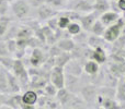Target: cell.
<instances>
[{"label":"cell","instance_id":"7dc6e473","mask_svg":"<svg viewBox=\"0 0 125 109\" xmlns=\"http://www.w3.org/2000/svg\"><path fill=\"white\" fill-rule=\"evenodd\" d=\"M0 109H13V108L9 107V106H7V105H2V106H0Z\"/></svg>","mask_w":125,"mask_h":109},{"label":"cell","instance_id":"8d00e7d4","mask_svg":"<svg viewBox=\"0 0 125 109\" xmlns=\"http://www.w3.org/2000/svg\"><path fill=\"white\" fill-rule=\"evenodd\" d=\"M58 21H57V24H58V27L62 28V30H66L67 26H68V24L70 23V20L68 19L67 17H65V15H62L58 13Z\"/></svg>","mask_w":125,"mask_h":109},{"label":"cell","instance_id":"277c9868","mask_svg":"<svg viewBox=\"0 0 125 109\" xmlns=\"http://www.w3.org/2000/svg\"><path fill=\"white\" fill-rule=\"evenodd\" d=\"M48 48H34L31 50L30 54H26L22 58V61L24 62V64L28 62L30 67H34V68H39L41 67L44 62L47 60V58L50 57L47 52Z\"/></svg>","mask_w":125,"mask_h":109},{"label":"cell","instance_id":"d590c367","mask_svg":"<svg viewBox=\"0 0 125 109\" xmlns=\"http://www.w3.org/2000/svg\"><path fill=\"white\" fill-rule=\"evenodd\" d=\"M10 12V2L8 0H0V17L9 15Z\"/></svg>","mask_w":125,"mask_h":109},{"label":"cell","instance_id":"30bf717a","mask_svg":"<svg viewBox=\"0 0 125 109\" xmlns=\"http://www.w3.org/2000/svg\"><path fill=\"white\" fill-rule=\"evenodd\" d=\"M50 82L57 88V90H61V88L64 87V82H65L64 69L55 66L54 68L52 69V71H51Z\"/></svg>","mask_w":125,"mask_h":109},{"label":"cell","instance_id":"74e56055","mask_svg":"<svg viewBox=\"0 0 125 109\" xmlns=\"http://www.w3.org/2000/svg\"><path fill=\"white\" fill-rule=\"evenodd\" d=\"M3 56H11V55L9 54L8 47H7V42L0 37V57H3Z\"/></svg>","mask_w":125,"mask_h":109},{"label":"cell","instance_id":"ac0fdd59","mask_svg":"<svg viewBox=\"0 0 125 109\" xmlns=\"http://www.w3.org/2000/svg\"><path fill=\"white\" fill-rule=\"evenodd\" d=\"M22 104V95L20 94H9L7 97L4 105L9 106V107L13 109H21Z\"/></svg>","mask_w":125,"mask_h":109},{"label":"cell","instance_id":"e575fe53","mask_svg":"<svg viewBox=\"0 0 125 109\" xmlns=\"http://www.w3.org/2000/svg\"><path fill=\"white\" fill-rule=\"evenodd\" d=\"M43 93H44V95H46V96H48V97H55L56 96V93H57V88L55 87L51 82H48L45 85V87L43 88Z\"/></svg>","mask_w":125,"mask_h":109},{"label":"cell","instance_id":"7a4b0ae2","mask_svg":"<svg viewBox=\"0 0 125 109\" xmlns=\"http://www.w3.org/2000/svg\"><path fill=\"white\" fill-rule=\"evenodd\" d=\"M108 72L117 79L125 76V58L119 54H109L108 60L102 64Z\"/></svg>","mask_w":125,"mask_h":109},{"label":"cell","instance_id":"9a60e30c","mask_svg":"<svg viewBox=\"0 0 125 109\" xmlns=\"http://www.w3.org/2000/svg\"><path fill=\"white\" fill-rule=\"evenodd\" d=\"M7 79H8L9 94H19L21 92V85L11 71L7 70Z\"/></svg>","mask_w":125,"mask_h":109},{"label":"cell","instance_id":"ffe728a7","mask_svg":"<svg viewBox=\"0 0 125 109\" xmlns=\"http://www.w3.org/2000/svg\"><path fill=\"white\" fill-rule=\"evenodd\" d=\"M115 98L117 99L119 104H125V79H119L117 85L115 87Z\"/></svg>","mask_w":125,"mask_h":109},{"label":"cell","instance_id":"f1b7e54d","mask_svg":"<svg viewBox=\"0 0 125 109\" xmlns=\"http://www.w3.org/2000/svg\"><path fill=\"white\" fill-rule=\"evenodd\" d=\"M33 35H34V32H33L30 27H28V26L23 25V24L21 23V27H20L19 32H18L15 39H29L30 37H32Z\"/></svg>","mask_w":125,"mask_h":109},{"label":"cell","instance_id":"4316f807","mask_svg":"<svg viewBox=\"0 0 125 109\" xmlns=\"http://www.w3.org/2000/svg\"><path fill=\"white\" fill-rule=\"evenodd\" d=\"M71 60V55L70 52H65L62 51L61 52L57 57H55V66L56 67H59V68H62L67 64V62Z\"/></svg>","mask_w":125,"mask_h":109},{"label":"cell","instance_id":"4fadbf2b","mask_svg":"<svg viewBox=\"0 0 125 109\" xmlns=\"http://www.w3.org/2000/svg\"><path fill=\"white\" fill-rule=\"evenodd\" d=\"M120 17H121V13H117V12H115V11L110 10V11H106V12H104L103 14L100 15L99 20L101 21V23L103 24L104 26L108 27V26H110L111 24L115 23Z\"/></svg>","mask_w":125,"mask_h":109},{"label":"cell","instance_id":"5bb4252c","mask_svg":"<svg viewBox=\"0 0 125 109\" xmlns=\"http://www.w3.org/2000/svg\"><path fill=\"white\" fill-rule=\"evenodd\" d=\"M108 56H109V54L105 49H103V48H101V47L94 48V49H92V52H91L90 59L89 60H93V61H95L97 63H99L100 66H102V64H104L106 62Z\"/></svg>","mask_w":125,"mask_h":109},{"label":"cell","instance_id":"60d3db41","mask_svg":"<svg viewBox=\"0 0 125 109\" xmlns=\"http://www.w3.org/2000/svg\"><path fill=\"white\" fill-rule=\"evenodd\" d=\"M57 21H58V17L56 15V17H52V19L47 20V21H46V25H47L52 31H54V32H55V31L58 28Z\"/></svg>","mask_w":125,"mask_h":109},{"label":"cell","instance_id":"6da1fadb","mask_svg":"<svg viewBox=\"0 0 125 109\" xmlns=\"http://www.w3.org/2000/svg\"><path fill=\"white\" fill-rule=\"evenodd\" d=\"M10 13L14 17V20L19 22L35 17V9H33L26 0H14L11 2Z\"/></svg>","mask_w":125,"mask_h":109},{"label":"cell","instance_id":"8992f818","mask_svg":"<svg viewBox=\"0 0 125 109\" xmlns=\"http://www.w3.org/2000/svg\"><path fill=\"white\" fill-rule=\"evenodd\" d=\"M66 10L75 11L80 14L93 11V0H68Z\"/></svg>","mask_w":125,"mask_h":109},{"label":"cell","instance_id":"d6a6232c","mask_svg":"<svg viewBox=\"0 0 125 109\" xmlns=\"http://www.w3.org/2000/svg\"><path fill=\"white\" fill-rule=\"evenodd\" d=\"M13 61H14V58L12 56H3V57H0V66L3 67L6 70L11 71L13 66Z\"/></svg>","mask_w":125,"mask_h":109},{"label":"cell","instance_id":"681fc988","mask_svg":"<svg viewBox=\"0 0 125 109\" xmlns=\"http://www.w3.org/2000/svg\"><path fill=\"white\" fill-rule=\"evenodd\" d=\"M124 79H125V76H124Z\"/></svg>","mask_w":125,"mask_h":109},{"label":"cell","instance_id":"1f68e13d","mask_svg":"<svg viewBox=\"0 0 125 109\" xmlns=\"http://www.w3.org/2000/svg\"><path fill=\"white\" fill-rule=\"evenodd\" d=\"M101 106L103 109H120V104L114 98H105L101 101Z\"/></svg>","mask_w":125,"mask_h":109},{"label":"cell","instance_id":"52a82bcc","mask_svg":"<svg viewBox=\"0 0 125 109\" xmlns=\"http://www.w3.org/2000/svg\"><path fill=\"white\" fill-rule=\"evenodd\" d=\"M125 24V21L122 17H120L119 20H117L115 23L111 24L110 26H108V27L105 28V32H104L103 34V38L105 39L108 43L112 44L113 42H115L117 39V37L120 36V34H121V31L122 28H123Z\"/></svg>","mask_w":125,"mask_h":109},{"label":"cell","instance_id":"7402d4cb","mask_svg":"<svg viewBox=\"0 0 125 109\" xmlns=\"http://www.w3.org/2000/svg\"><path fill=\"white\" fill-rule=\"evenodd\" d=\"M42 31H43L44 35H45V39H46V46L50 47L53 46L57 43V38L55 36L54 31H52L47 25H42Z\"/></svg>","mask_w":125,"mask_h":109},{"label":"cell","instance_id":"ab89813d","mask_svg":"<svg viewBox=\"0 0 125 109\" xmlns=\"http://www.w3.org/2000/svg\"><path fill=\"white\" fill-rule=\"evenodd\" d=\"M34 36L36 37V38L39 39L44 46H46V39H45V35H44L43 31H42V26L34 31Z\"/></svg>","mask_w":125,"mask_h":109},{"label":"cell","instance_id":"c3c4849f","mask_svg":"<svg viewBox=\"0 0 125 109\" xmlns=\"http://www.w3.org/2000/svg\"><path fill=\"white\" fill-rule=\"evenodd\" d=\"M8 1H9V2H10V3H11V2H13V1H14V0H8Z\"/></svg>","mask_w":125,"mask_h":109},{"label":"cell","instance_id":"f35d334b","mask_svg":"<svg viewBox=\"0 0 125 109\" xmlns=\"http://www.w3.org/2000/svg\"><path fill=\"white\" fill-rule=\"evenodd\" d=\"M6 42H7V47H8L9 54L13 57L15 50H17V42H15V39H8Z\"/></svg>","mask_w":125,"mask_h":109},{"label":"cell","instance_id":"44dd1931","mask_svg":"<svg viewBox=\"0 0 125 109\" xmlns=\"http://www.w3.org/2000/svg\"><path fill=\"white\" fill-rule=\"evenodd\" d=\"M39 99V95L36 94V92L33 90H28L23 93L22 95V103L28 104V105H35L37 103Z\"/></svg>","mask_w":125,"mask_h":109},{"label":"cell","instance_id":"d6986e66","mask_svg":"<svg viewBox=\"0 0 125 109\" xmlns=\"http://www.w3.org/2000/svg\"><path fill=\"white\" fill-rule=\"evenodd\" d=\"M71 96H73V94H71V93H69L65 87H62V88H61V90H57L55 99H56V101L59 103V105L64 107V106H66L67 104L69 103Z\"/></svg>","mask_w":125,"mask_h":109},{"label":"cell","instance_id":"d4e9b609","mask_svg":"<svg viewBox=\"0 0 125 109\" xmlns=\"http://www.w3.org/2000/svg\"><path fill=\"white\" fill-rule=\"evenodd\" d=\"M100 70V64L93 60H88L83 64V72L88 75H93Z\"/></svg>","mask_w":125,"mask_h":109},{"label":"cell","instance_id":"7bdbcfd3","mask_svg":"<svg viewBox=\"0 0 125 109\" xmlns=\"http://www.w3.org/2000/svg\"><path fill=\"white\" fill-rule=\"evenodd\" d=\"M26 1L29 2V4H30L33 9H36V8H39L40 6L45 3L46 0H26Z\"/></svg>","mask_w":125,"mask_h":109},{"label":"cell","instance_id":"2e32d148","mask_svg":"<svg viewBox=\"0 0 125 109\" xmlns=\"http://www.w3.org/2000/svg\"><path fill=\"white\" fill-rule=\"evenodd\" d=\"M20 27H21V22L17 21V20L10 22V24H9V26H8V30H7L6 34H4L3 37H1V38H3L4 41H8V39H15V37H17V34H18V32H19Z\"/></svg>","mask_w":125,"mask_h":109},{"label":"cell","instance_id":"836d02e7","mask_svg":"<svg viewBox=\"0 0 125 109\" xmlns=\"http://www.w3.org/2000/svg\"><path fill=\"white\" fill-rule=\"evenodd\" d=\"M66 30H67V32L71 35V37H73V35H76V34H78L79 32H81L82 28H81V25H80L79 22L71 21L70 23L68 24V26H67Z\"/></svg>","mask_w":125,"mask_h":109},{"label":"cell","instance_id":"e0dca14e","mask_svg":"<svg viewBox=\"0 0 125 109\" xmlns=\"http://www.w3.org/2000/svg\"><path fill=\"white\" fill-rule=\"evenodd\" d=\"M111 10L110 0H93V11L99 15L103 14L104 12Z\"/></svg>","mask_w":125,"mask_h":109},{"label":"cell","instance_id":"ba28073f","mask_svg":"<svg viewBox=\"0 0 125 109\" xmlns=\"http://www.w3.org/2000/svg\"><path fill=\"white\" fill-rule=\"evenodd\" d=\"M83 84L84 83H83L82 76H75V75L65 73L64 87L66 88L69 93L75 94V95H79V92H80V90H81Z\"/></svg>","mask_w":125,"mask_h":109},{"label":"cell","instance_id":"4dcf8cb0","mask_svg":"<svg viewBox=\"0 0 125 109\" xmlns=\"http://www.w3.org/2000/svg\"><path fill=\"white\" fill-rule=\"evenodd\" d=\"M89 33L86 31H81L78 34L73 35L71 38L75 42V45H87V41H88Z\"/></svg>","mask_w":125,"mask_h":109},{"label":"cell","instance_id":"5b68a950","mask_svg":"<svg viewBox=\"0 0 125 109\" xmlns=\"http://www.w3.org/2000/svg\"><path fill=\"white\" fill-rule=\"evenodd\" d=\"M79 96L87 104V106H92V104L97 103L98 96H99V86L92 83H86L82 85L79 92Z\"/></svg>","mask_w":125,"mask_h":109},{"label":"cell","instance_id":"7c38bea8","mask_svg":"<svg viewBox=\"0 0 125 109\" xmlns=\"http://www.w3.org/2000/svg\"><path fill=\"white\" fill-rule=\"evenodd\" d=\"M64 72L67 74L75 75V76H81L83 74V67L78 60L71 59L64 67Z\"/></svg>","mask_w":125,"mask_h":109},{"label":"cell","instance_id":"603a6c76","mask_svg":"<svg viewBox=\"0 0 125 109\" xmlns=\"http://www.w3.org/2000/svg\"><path fill=\"white\" fill-rule=\"evenodd\" d=\"M56 45L62 51L70 52L75 47V42L73 41V38H62L57 41Z\"/></svg>","mask_w":125,"mask_h":109},{"label":"cell","instance_id":"f6af8a7d","mask_svg":"<svg viewBox=\"0 0 125 109\" xmlns=\"http://www.w3.org/2000/svg\"><path fill=\"white\" fill-rule=\"evenodd\" d=\"M8 95H9V94H1V93H0V106L4 105V101H6V99H7V97H8Z\"/></svg>","mask_w":125,"mask_h":109},{"label":"cell","instance_id":"ee69618b","mask_svg":"<svg viewBox=\"0 0 125 109\" xmlns=\"http://www.w3.org/2000/svg\"><path fill=\"white\" fill-rule=\"evenodd\" d=\"M116 4L120 12H125V0H116Z\"/></svg>","mask_w":125,"mask_h":109},{"label":"cell","instance_id":"9c48e42d","mask_svg":"<svg viewBox=\"0 0 125 109\" xmlns=\"http://www.w3.org/2000/svg\"><path fill=\"white\" fill-rule=\"evenodd\" d=\"M58 15V11L53 9L52 7H50L48 4L44 3L42 6H40L39 8L35 9V17L39 20L40 22H46L47 20L52 19V17Z\"/></svg>","mask_w":125,"mask_h":109},{"label":"cell","instance_id":"3957f363","mask_svg":"<svg viewBox=\"0 0 125 109\" xmlns=\"http://www.w3.org/2000/svg\"><path fill=\"white\" fill-rule=\"evenodd\" d=\"M11 72L14 74V76L19 81L20 85H21V91H24V92L28 91L29 83H30V75H29L28 69H26L24 62L22 61V59H15L14 58Z\"/></svg>","mask_w":125,"mask_h":109},{"label":"cell","instance_id":"bcb514c9","mask_svg":"<svg viewBox=\"0 0 125 109\" xmlns=\"http://www.w3.org/2000/svg\"><path fill=\"white\" fill-rule=\"evenodd\" d=\"M21 109H36L34 105H28V104H21Z\"/></svg>","mask_w":125,"mask_h":109},{"label":"cell","instance_id":"cb8c5ba5","mask_svg":"<svg viewBox=\"0 0 125 109\" xmlns=\"http://www.w3.org/2000/svg\"><path fill=\"white\" fill-rule=\"evenodd\" d=\"M0 93L1 94H9L7 70L1 66H0Z\"/></svg>","mask_w":125,"mask_h":109},{"label":"cell","instance_id":"484cf974","mask_svg":"<svg viewBox=\"0 0 125 109\" xmlns=\"http://www.w3.org/2000/svg\"><path fill=\"white\" fill-rule=\"evenodd\" d=\"M115 87L109 86H100L99 87V97L101 99L105 98H115Z\"/></svg>","mask_w":125,"mask_h":109},{"label":"cell","instance_id":"b9f144b4","mask_svg":"<svg viewBox=\"0 0 125 109\" xmlns=\"http://www.w3.org/2000/svg\"><path fill=\"white\" fill-rule=\"evenodd\" d=\"M47 52H48V56L50 57H53V58H55V57H57L61 52H62L61 49H59L58 47H57V45L55 44V45H53V46H50L48 47V49H47Z\"/></svg>","mask_w":125,"mask_h":109},{"label":"cell","instance_id":"f546056e","mask_svg":"<svg viewBox=\"0 0 125 109\" xmlns=\"http://www.w3.org/2000/svg\"><path fill=\"white\" fill-rule=\"evenodd\" d=\"M67 2H68V0H46L45 3L52 7L55 10H57L58 12H61V11L66 10Z\"/></svg>","mask_w":125,"mask_h":109},{"label":"cell","instance_id":"83f0119b","mask_svg":"<svg viewBox=\"0 0 125 109\" xmlns=\"http://www.w3.org/2000/svg\"><path fill=\"white\" fill-rule=\"evenodd\" d=\"M105 28H106V26H104L103 24L101 23V21L98 19L97 21L93 23V25L91 26L89 33L92 35H97V36H103L104 32H105Z\"/></svg>","mask_w":125,"mask_h":109},{"label":"cell","instance_id":"8fae6325","mask_svg":"<svg viewBox=\"0 0 125 109\" xmlns=\"http://www.w3.org/2000/svg\"><path fill=\"white\" fill-rule=\"evenodd\" d=\"M99 17H100V15L98 14L97 12L92 11V12H89V13H84V14H82L81 17L79 19V21H78V22H79L80 25H81L82 31H86V32L89 33L91 26L93 25V23H94V22L97 21Z\"/></svg>","mask_w":125,"mask_h":109}]
</instances>
